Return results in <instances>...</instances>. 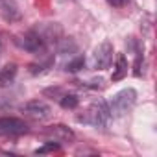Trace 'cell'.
Wrapping results in <instances>:
<instances>
[{
    "label": "cell",
    "mask_w": 157,
    "mask_h": 157,
    "mask_svg": "<svg viewBox=\"0 0 157 157\" xmlns=\"http://www.w3.org/2000/svg\"><path fill=\"white\" fill-rule=\"evenodd\" d=\"M22 113L32 118V120H48L52 117V107L43 102V100H32V102H26L22 107Z\"/></svg>",
    "instance_id": "obj_3"
},
{
    "label": "cell",
    "mask_w": 157,
    "mask_h": 157,
    "mask_svg": "<svg viewBox=\"0 0 157 157\" xmlns=\"http://www.w3.org/2000/svg\"><path fill=\"white\" fill-rule=\"evenodd\" d=\"M129 2V0H107V4H111V6H115V8H122V6H126Z\"/></svg>",
    "instance_id": "obj_13"
},
{
    "label": "cell",
    "mask_w": 157,
    "mask_h": 157,
    "mask_svg": "<svg viewBox=\"0 0 157 157\" xmlns=\"http://www.w3.org/2000/svg\"><path fill=\"white\" fill-rule=\"evenodd\" d=\"M44 135L48 137V140H54L57 144H65V142H72L74 139V133L70 128L63 126V124H56V126H50L44 129Z\"/></svg>",
    "instance_id": "obj_6"
},
{
    "label": "cell",
    "mask_w": 157,
    "mask_h": 157,
    "mask_svg": "<svg viewBox=\"0 0 157 157\" xmlns=\"http://www.w3.org/2000/svg\"><path fill=\"white\" fill-rule=\"evenodd\" d=\"M15 76H17V65L10 63L4 68H0V87H10L15 82Z\"/></svg>",
    "instance_id": "obj_8"
},
{
    "label": "cell",
    "mask_w": 157,
    "mask_h": 157,
    "mask_svg": "<svg viewBox=\"0 0 157 157\" xmlns=\"http://www.w3.org/2000/svg\"><path fill=\"white\" fill-rule=\"evenodd\" d=\"M111 63H113V46H111V43L105 41V43H102V44L96 46V50L93 54L91 65L96 70H104V68H109Z\"/></svg>",
    "instance_id": "obj_5"
},
{
    "label": "cell",
    "mask_w": 157,
    "mask_h": 157,
    "mask_svg": "<svg viewBox=\"0 0 157 157\" xmlns=\"http://www.w3.org/2000/svg\"><path fill=\"white\" fill-rule=\"evenodd\" d=\"M78 120L83 122V124H91V126H96V128H105L111 120V111H109V105L105 100H96L93 102L87 111L83 115L78 117Z\"/></svg>",
    "instance_id": "obj_1"
},
{
    "label": "cell",
    "mask_w": 157,
    "mask_h": 157,
    "mask_svg": "<svg viewBox=\"0 0 157 157\" xmlns=\"http://www.w3.org/2000/svg\"><path fill=\"white\" fill-rule=\"evenodd\" d=\"M43 35L41 33H37V32H33V30H30V32H26L24 35H21L19 39H17V44L21 46V48H24V50H28V52H39L41 48H43Z\"/></svg>",
    "instance_id": "obj_7"
},
{
    "label": "cell",
    "mask_w": 157,
    "mask_h": 157,
    "mask_svg": "<svg viewBox=\"0 0 157 157\" xmlns=\"http://www.w3.org/2000/svg\"><path fill=\"white\" fill-rule=\"evenodd\" d=\"M126 74H128V61H126V57L120 54V56L117 57V68H115V72H113V80H122Z\"/></svg>",
    "instance_id": "obj_10"
},
{
    "label": "cell",
    "mask_w": 157,
    "mask_h": 157,
    "mask_svg": "<svg viewBox=\"0 0 157 157\" xmlns=\"http://www.w3.org/2000/svg\"><path fill=\"white\" fill-rule=\"evenodd\" d=\"M0 13H2L4 19H8V21L19 19V10L15 8V4L11 0H0Z\"/></svg>",
    "instance_id": "obj_9"
},
{
    "label": "cell",
    "mask_w": 157,
    "mask_h": 157,
    "mask_svg": "<svg viewBox=\"0 0 157 157\" xmlns=\"http://www.w3.org/2000/svg\"><path fill=\"white\" fill-rule=\"evenodd\" d=\"M135 102H137V91L135 89L128 87V89L118 91L107 104L109 111H111V117H124V115H128L133 109Z\"/></svg>",
    "instance_id": "obj_2"
},
{
    "label": "cell",
    "mask_w": 157,
    "mask_h": 157,
    "mask_svg": "<svg viewBox=\"0 0 157 157\" xmlns=\"http://www.w3.org/2000/svg\"><path fill=\"white\" fill-rule=\"evenodd\" d=\"M59 104H61V107H65V109H76L78 104H80V100H78L76 94H63V96L59 98Z\"/></svg>",
    "instance_id": "obj_11"
},
{
    "label": "cell",
    "mask_w": 157,
    "mask_h": 157,
    "mask_svg": "<svg viewBox=\"0 0 157 157\" xmlns=\"http://www.w3.org/2000/svg\"><path fill=\"white\" fill-rule=\"evenodd\" d=\"M0 54H2V41H0Z\"/></svg>",
    "instance_id": "obj_14"
},
{
    "label": "cell",
    "mask_w": 157,
    "mask_h": 157,
    "mask_svg": "<svg viewBox=\"0 0 157 157\" xmlns=\"http://www.w3.org/2000/svg\"><path fill=\"white\" fill-rule=\"evenodd\" d=\"M83 57H76L74 61H70L68 65H67V70H70V72H78V70H82L83 68Z\"/></svg>",
    "instance_id": "obj_12"
},
{
    "label": "cell",
    "mask_w": 157,
    "mask_h": 157,
    "mask_svg": "<svg viewBox=\"0 0 157 157\" xmlns=\"http://www.w3.org/2000/svg\"><path fill=\"white\" fill-rule=\"evenodd\" d=\"M28 131L24 120L15 117H2L0 118V135L2 137H21Z\"/></svg>",
    "instance_id": "obj_4"
}]
</instances>
